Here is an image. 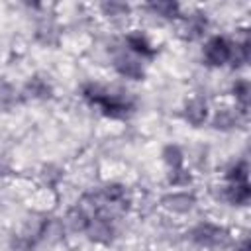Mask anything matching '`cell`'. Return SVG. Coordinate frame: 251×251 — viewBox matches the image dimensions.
I'll list each match as a JSON object with an SVG mask.
<instances>
[{
    "instance_id": "cell-16",
    "label": "cell",
    "mask_w": 251,
    "mask_h": 251,
    "mask_svg": "<svg viewBox=\"0 0 251 251\" xmlns=\"http://www.w3.org/2000/svg\"><path fill=\"white\" fill-rule=\"evenodd\" d=\"M163 161L169 165V169H180V167H182V161H184L180 147H176V145H167V147L163 149Z\"/></svg>"
},
{
    "instance_id": "cell-3",
    "label": "cell",
    "mask_w": 251,
    "mask_h": 251,
    "mask_svg": "<svg viewBox=\"0 0 251 251\" xmlns=\"http://www.w3.org/2000/svg\"><path fill=\"white\" fill-rule=\"evenodd\" d=\"M190 239L200 247H222L227 243V231L214 224H198L190 231Z\"/></svg>"
},
{
    "instance_id": "cell-14",
    "label": "cell",
    "mask_w": 251,
    "mask_h": 251,
    "mask_svg": "<svg viewBox=\"0 0 251 251\" xmlns=\"http://www.w3.org/2000/svg\"><path fill=\"white\" fill-rule=\"evenodd\" d=\"M233 96H235V100H237V104L241 106V110L243 112H247V106H249V98H251V86H249V80H245V78H239V80H235V84H233Z\"/></svg>"
},
{
    "instance_id": "cell-10",
    "label": "cell",
    "mask_w": 251,
    "mask_h": 251,
    "mask_svg": "<svg viewBox=\"0 0 251 251\" xmlns=\"http://www.w3.org/2000/svg\"><path fill=\"white\" fill-rule=\"evenodd\" d=\"M194 204H196L194 196L186 194V192H173V194H167L163 198V206L173 210V212H188Z\"/></svg>"
},
{
    "instance_id": "cell-9",
    "label": "cell",
    "mask_w": 251,
    "mask_h": 251,
    "mask_svg": "<svg viewBox=\"0 0 251 251\" xmlns=\"http://www.w3.org/2000/svg\"><path fill=\"white\" fill-rule=\"evenodd\" d=\"M224 198L233 204V206H243L251 198V188L249 182H237V184H227L224 190Z\"/></svg>"
},
{
    "instance_id": "cell-2",
    "label": "cell",
    "mask_w": 251,
    "mask_h": 251,
    "mask_svg": "<svg viewBox=\"0 0 251 251\" xmlns=\"http://www.w3.org/2000/svg\"><path fill=\"white\" fill-rule=\"evenodd\" d=\"M202 55H204L206 65H210V67H222V65L229 63V57H231V41L226 39V37H222V35H214V37H210L204 43Z\"/></svg>"
},
{
    "instance_id": "cell-18",
    "label": "cell",
    "mask_w": 251,
    "mask_h": 251,
    "mask_svg": "<svg viewBox=\"0 0 251 251\" xmlns=\"http://www.w3.org/2000/svg\"><path fill=\"white\" fill-rule=\"evenodd\" d=\"M192 182V175L186 169H171L169 173V184L173 186H188Z\"/></svg>"
},
{
    "instance_id": "cell-19",
    "label": "cell",
    "mask_w": 251,
    "mask_h": 251,
    "mask_svg": "<svg viewBox=\"0 0 251 251\" xmlns=\"http://www.w3.org/2000/svg\"><path fill=\"white\" fill-rule=\"evenodd\" d=\"M102 12L108 18H116V16H127L129 14V6L124 2H104L102 4Z\"/></svg>"
},
{
    "instance_id": "cell-5",
    "label": "cell",
    "mask_w": 251,
    "mask_h": 251,
    "mask_svg": "<svg viewBox=\"0 0 251 251\" xmlns=\"http://www.w3.org/2000/svg\"><path fill=\"white\" fill-rule=\"evenodd\" d=\"M114 69L118 71V75L126 76V78H133V80H141L145 76V69L141 65L139 59L131 57V55H126V53H120L116 55L114 59Z\"/></svg>"
},
{
    "instance_id": "cell-7",
    "label": "cell",
    "mask_w": 251,
    "mask_h": 251,
    "mask_svg": "<svg viewBox=\"0 0 251 251\" xmlns=\"http://www.w3.org/2000/svg\"><path fill=\"white\" fill-rule=\"evenodd\" d=\"M126 43L129 47V51L141 59H151L155 57V47L149 43V39L141 33V31H131L126 35Z\"/></svg>"
},
{
    "instance_id": "cell-6",
    "label": "cell",
    "mask_w": 251,
    "mask_h": 251,
    "mask_svg": "<svg viewBox=\"0 0 251 251\" xmlns=\"http://www.w3.org/2000/svg\"><path fill=\"white\" fill-rule=\"evenodd\" d=\"M208 27V20H206V14L202 12H194L190 16L184 18V24L180 27V35L188 41H194V39H200L204 35Z\"/></svg>"
},
{
    "instance_id": "cell-8",
    "label": "cell",
    "mask_w": 251,
    "mask_h": 251,
    "mask_svg": "<svg viewBox=\"0 0 251 251\" xmlns=\"http://www.w3.org/2000/svg\"><path fill=\"white\" fill-rule=\"evenodd\" d=\"M208 118V104L204 98H192L184 106V120L192 126H202Z\"/></svg>"
},
{
    "instance_id": "cell-13",
    "label": "cell",
    "mask_w": 251,
    "mask_h": 251,
    "mask_svg": "<svg viewBox=\"0 0 251 251\" xmlns=\"http://www.w3.org/2000/svg\"><path fill=\"white\" fill-rule=\"evenodd\" d=\"M25 90H27L29 96H33V98H49L51 92H53L51 84H49L45 78H41V76H33V78L27 82Z\"/></svg>"
},
{
    "instance_id": "cell-17",
    "label": "cell",
    "mask_w": 251,
    "mask_h": 251,
    "mask_svg": "<svg viewBox=\"0 0 251 251\" xmlns=\"http://www.w3.org/2000/svg\"><path fill=\"white\" fill-rule=\"evenodd\" d=\"M237 126V114L233 110H220L214 118V127L218 129H229Z\"/></svg>"
},
{
    "instance_id": "cell-11",
    "label": "cell",
    "mask_w": 251,
    "mask_h": 251,
    "mask_svg": "<svg viewBox=\"0 0 251 251\" xmlns=\"http://www.w3.org/2000/svg\"><path fill=\"white\" fill-rule=\"evenodd\" d=\"M147 10L155 16H161L165 20H175L180 16V6L176 2H171V0H159V2H149L147 4Z\"/></svg>"
},
{
    "instance_id": "cell-1",
    "label": "cell",
    "mask_w": 251,
    "mask_h": 251,
    "mask_svg": "<svg viewBox=\"0 0 251 251\" xmlns=\"http://www.w3.org/2000/svg\"><path fill=\"white\" fill-rule=\"evenodd\" d=\"M82 96L90 106H98L104 116L114 120H124L131 116L135 110V102L127 92L124 90L114 92L102 84H92V82L86 84L82 88Z\"/></svg>"
},
{
    "instance_id": "cell-15",
    "label": "cell",
    "mask_w": 251,
    "mask_h": 251,
    "mask_svg": "<svg viewBox=\"0 0 251 251\" xmlns=\"http://www.w3.org/2000/svg\"><path fill=\"white\" fill-rule=\"evenodd\" d=\"M247 176H249V167L245 161H239L235 163L233 167L227 169L226 173V178L229 184H237V182H247Z\"/></svg>"
},
{
    "instance_id": "cell-12",
    "label": "cell",
    "mask_w": 251,
    "mask_h": 251,
    "mask_svg": "<svg viewBox=\"0 0 251 251\" xmlns=\"http://www.w3.org/2000/svg\"><path fill=\"white\" fill-rule=\"evenodd\" d=\"M249 59V39L245 37L243 41H235L231 43V57H229V63L233 67H241L245 65Z\"/></svg>"
},
{
    "instance_id": "cell-4",
    "label": "cell",
    "mask_w": 251,
    "mask_h": 251,
    "mask_svg": "<svg viewBox=\"0 0 251 251\" xmlns=\"http://www.w3.org/2000/svg\"><path fill=\"white\" fill-rule=\"evenodd\" d=\"M84 231L88 233V239H92L96 243H112L114 235H116L114 222L108 218H102V216H92Z\"/></svg>"
},
{
    "instance_id": "cell-20",
    "label": "cell",
    "mask_w": 251,
    "mask_h": 251,
    "mask_svg": "<svg viewBox=\"0 0 251 251\" xmlns=\"http://www.w3.org/2000/svg\"><path fill=\"white\" fill-rule=\"evenodd\" d=\"M237 251H249V239H243L241 245L237 247Z\"/></svg>"
}]
</instances>
